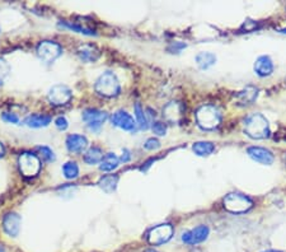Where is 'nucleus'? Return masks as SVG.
Instances as JSON below:
<instances>
[{
  "label": "nucleus",
  "instance_id": "obj_1",
  "mask_svg": "<svg viewBox=\"0 0 286 252\" xmlns=\"http://www.w3.org/2000/svg\"><path fill=\"white\" fill-rule=\"evenodd\" d=\"M244 131L249 138L252 139H266L270 136V125L265 116L261 114H253L247 118L244 124Z\"/></svg>",
  "mask_w": 286,
  "mask_h": 252
},
{
  "label": "nucleus",
  "instance_id": "obj_2",
  "mask_svg": "<svg viewBox=\"0 0 286 252\" xmlns=\"http://www.w3.org/2000/svg\"><path fill=\"white\" fill-rule=\"evenodd\" d=\"M196 121L204 130H214L222 122V115L215 106L206 104L202 106L196 112Z\"/></svg>",
  "mask_w": 286,
  "mask_h": 252
},
{
  "label": "nucleus",
  "instance_id": "obj_3",
  "mask_svg": "<svg viewBox=\"0 0 286 252\" xmlns=\"http://www.w3.org/2000/svg\"><path fill=\"white\" fill-rule=\"evenodd\" d=\"M95 89L99 96H103V97H116L121 91V87H120L117 77L111 71H106L97 79Z\"/></svg>",
  "mask_w": 286,
  "mask_h": 252
},
{
  "label": "nucleus",
  "instance_id": "obj_4",
  "mask_svg": "<svg viewBox=\"0 0 286 252\" xmlns=\"http://www.w3.org/2000/svg\"><path fill=\"white\" fill-rule=\"evenodd\" d=\"M224 206L228 212L234 213V214H242L252 208L253 202L246 195L233 192V194L226 195V198L224 199Z\"/></svg>",
  "mask_w": 286,
  "mask_h": 252
},
{
  "label": "nucleus",
  "instance_id": "obj_5",
  "mask_svg": "<svg viewBox=\"0 0 286 252\" xmlns=\"http://www.w3.org/2000/svg\"><path fill=\"white\" fill-rule=\"evenodd\" d=\"M19 165V171L24 177H34L38 175V172L41 169V162L40 159L32 153H23L19 157L18 161Z\"/></svg>",
  "mask_w": 286,
  "mask_h": 252
},
{
  "label": "nucleus",
  "instance_id": "obj_6",
  "mask_svg": "<svg viewBox=\"0 0 286 252\" xmlns=\"http://www.w3.org/2000/svg\"><path fill=\"white\" fill-rule=\"evenodd\" d=\"M61 54H63L61 46L56 42H52V41H44L37 46L38 57L48 64L54 63Z\"/></svg>",
  "mask_w": 286,
  "mask_h": 252
},
{
  "label": "nucleus",
  "instance_id": "obj_7",
  "mask_svg": "<svg viewBox=\"0 0 286 252\" xmlns=\"http://www.w3.org/2000/svg\"><path fill=\"white\" fill-rule=\"evenodd\" d=\"M71 97H73V93H71L70 88L63 85V84L54 85L48 94V101L54 106H64L70 101Z\"/></svg>",
  "mask_w": 286,
  "mask_h": 252
},
{
  "label": "nucleus",
  "instance_id": "obj_8",
  "mask_svg": "<svg viewBox=\"0 0 286 252\" xmlns=\"http://www.w3.org/2000/svg\"><path fill=\"white\" fill-rule=\"evenodd\" d=\"M173 235V228L171 224H162L153 228L148 233V241L150 245H163L168 242Z\"/></svg>",
  "mask_w": 286,
  "mask_h": 252
},
{
  "label": "nucleus",
  "instance_id": "obj_9",
  "mask_svg": "<svg viewBox=\"0 0 286 252\" xmlns=\"http://www.w3.org/2000/svg\"><path fill=\"white\" fill-rule=\"evenodd\" d=\"M83 120L88 125V128L93 131H97L101 129L103 122L107 120V114L95 108H88L83 112Z\"/></svg>",
  "mask_w": 286,
  "mask_h": 252
},
{
  "label": "nucleus",
  "instance_id": "obj_10",
  "mask_svg": "<svg viewBox=\"0 0 286 252\" xmlns=\"http://www.w3.org/2000/svg\"><path fill=\"white\" fill-rule=\"evenodd\" d=\"M209 235V228L206 225H199L190 232H185L182 235V241L187 245H197L204 242Z\"/></svg>",
  "mask_w": 286,
  "mask_h": 252
},
{
  "label": "nucleus",
  "instance_id": "obj_11",
  "mask_svg": "<svg viewBox=\"0 0 286 252\" xmlns=\"http://www.w3.org/2000/svg\"><path fill=\"white\" fill-rule=\"evenodd\" d=\"M112 124L125 131L136 130V124H135L134 118H132L131 115L127 114L126 111L114 112L113 116H112Z\"/></svg>",
  "mask_w": 286,
  "mask_h": 252
},
{
  "label": "nucleus",
  "instance_id": "obj_12",
  "mask_svg": "<svg viewBox=\"0 0 286 252\" xmlns=\"http://www.w3.org/2000/svg\"><path fill=\"white\" fill-rule=\"evenodd\" d=\"M20 222L22 219L16 213H8L3 219V228L4 231L10 235V237H17L20 229Z\"/></svg>",
  "mask_w": 286,
  "mask_h": 252
},
{
  "label": "nucleus",
  "instance_id": "obj_13",
  "mask_svg": "<svg viewBox=\"0 0 286 252\" xmlns=\"http://www.w3.org/2000/svg\"><path fill=\"white\" fill-rule=\"evenodd\" d=\"M248 155L253 161L262 163V165H272L273 162V154L270 151L265 148H259V147H251L247 151Z\"/></svg>",
  "mask_w": 286,
  "mask_h": 252
},
{
  "label": "nucleus",
  "instance_id": "obj_14",
  "mask_svg": "<svg viewBox=\"0 0 286 252\" xmlns=\"http://www.w3.org/2000/svg\"><path fill=\"white\" fill-rule=\"evenodd\" d=\"M78 56L85 63H95L101 56V51L95 45H81L78 47Z\"/></svg>",
  "mask_w": 286,
  "mask_h": 252
},
{
  "label": "nucleus",
  "instance_id": "obj_15",
  "mask_svg": "<svg viewBox=\"0 0 286 252\" xmlns=\"http://www.w3.org/2000/svg\"><path fill=\"white\" fill-rule=\"evenodd\" d=\"M66 147L71 153H81L88 147V140L83 135H69L66 138Z\"/></svg>",
  "mask_w": 286,
  "mask_h": 252
},
{
  "label": "nucleus",
  "instance_id": "obj_16",
  "mask_svg": "<svg viewBox=\"0 0 286 252\" xmlns=\"http://www.w3.org/2000/svg\"><path fill=\"white\" fill-rule=\"evenodd\" d=\"M254 71L259 77H270L273 73L272 60L269 56H259L254 63Z\"/></svg>",
  "mask_w": 286,
  "mask_h": 252
},
{
  "label": "nucleus",
  "instance_id": "obj_17",
  "mask_svg": "<svg viewBox=\"0 0 286 252\" xmlns=\"http://www.w3.org/2000/svg\"><path fill=\"white\" fill-rule=\"evenodd\" d=\"M258 96V89L254 87H247L242 92H239L236 96V100L239 106H248L252 104L257 100Z\"/></svg>",
  "mask_w": 286,
  "mask_h": 252
},
{
  "label": "nucleus",
  "instance_id": "obj_18",
  "mask_svg": "<svg viewBox=\"0 0 286 252\" xmlns=\"http://www.w3.org/2000/svg\"><path fill=\"white\" fill-rule=\"evenodd\" d=\"M51 122V118L48 116V115H31L28 116L26 120H24V124L27 125L28 128H33V129H40V128H46L48 124Z\"/></svg>",
  "mask_w": 286,
  "mask_h": 252
},
{
  "label": "nucleus",
  "instance_id": "obj_19",
  "mask_svg": "<svg viewBox=\"0 0 286 252\" xmlns=\"http://www.w3.org/2000/svg\"><path fill=\"white\" fill-rule=\"evenodd\" d=\"M164 116L169 121L177 122L182 118V106L177 102H171L164 107Z\"/></svg>",
  "mask_w": 286,
  "mask_h": 252
},
{
  "label": "nucleus",
  "instance_id": "obj_20",
  "mask_svg": "<svg viewBox=\"0 0 286 252\" xmlns=\"http://www.w3.org/2000/svg\"><path fill=\"white\" fill-rule=\"evenodd\" d=\"M117 184H118V177L113 175L105 176V177H102L101 180H99V182H98L99 187H101L103 191L108 192V194H111V192H113L114 190H116Z\"/></svg>",
  "mask_w": 286,
  "mask_h": 252
},
{
  "label": "nucleus",
  "instance_id": "obj_21",
  "mask_svg": "<svg viewBox=\"0 0 286 252\" xmlns=\"http://www.w3.org/2000/svg\"><path fill=\"white\" fill-rule=\"evenodd\" d=\"M192 149L200 157H207V155H210L214 151L215 147L210 141H197V143L193 144Z\"/></svg>",
  "mask_w": 286,
  "mask_h": 252
},
{
  "label": "nucleus",
  "instance_id": "obj_22",
  "mask_svg": "<svg viewBox=\"0 0 286 252\" xmlns=\"http://www.w3.org/2000/svg\"><path fill=\"white\" fill-rule=\"evenodd\" d=\"M118 162H120V159H118L113 153H108V154H106L105 157H103V159H102L99 168H101L102 171L111 172L117 168Z\"/></svg>",
  "mask_w": 286,
  "mask_h": 252
},
{
  "label": "nucleus",
  "instance_id": "obj_23",
  "mask_svg": "<svg viewBox=\"0 0 286 252\" xmlns=\"http://www.w3.org/2000/svg\"><path fill=\"white\" fill-rule=\"evenodd\" d=\"M216 56L211 52H200L197 56H196V63L201 69H207V67H212L215 64Z\"/></svg>",
  "mask_w": 286,
  "mask_h": 252
},
{
  "label": "nucleus",
  "instance_id": "obj_24",
  "mask_svg": "<svg viewBox=\"0 0 286 252\" xmlns=\"http://www.w3.org/2000/svg\"><path fill=\"white\" fill-rule=\"evenodd\" d=\"M102 159H103V151L99 148H91L88 149L87 153L84 154V162L88 165H97V163H101Z\"/></svg>",
  "mask_w": 286,
  "mask_h": 252
},
{
  "label": "nucleus",
  "instance_id": "obj_25",
  "mask_svg": "<svg viewBox=\"0 0 286 252\" xmlns=\"http://www.w3.org/2000/svg\"><path fill=\"white\" fill-rule=\"evenodd\" d=\"M63 172H64V176L67 180H73V178H77L79 175V168L75 162H66L63 167Z\"/></svg>",
  "mask_w": 286,
  "mask_h": 252
},
{
  "label": "nucleus",
  "instance_id": "obj_26",
  "mask_svg": "<svg viewBox=\"0 0 286 252\" xmlns=\"http://www.w3.org/2000/svg\"><path fill=\"white\" fill-rule=\"evenodd\" d=\"M59 26L64 28H69V30H73L75 31V32H79V34H89V36L95 34V31L89 30V28L81 27V26H78V24H73L70 23V22H61V23H59Z\"/></svg>",
  "mask_w": 286,
  "mask_h": 252
},
{
  "label": "nucleus",
  "instance_id": "obj_27",
  "mask_svg": "<svg viewBox=\"0 0 286 252\" xmlns=\"http://www.w3.org/2000/svg\"><path fill=\"white\" fill-rule=\"evenodd\" d=\"M135 116H136V118H138V122H139V125H140V128L148 129V126H149L148 118H146V116H145L144 110L142 108L140 103L135 104Z\"/></svg>",
  "mask_w": 286,
  "mask_h": 252
},
{
  "label": "nucleus",
  "instance_id": "obj_28",
  "mask_svg": "<svg viewBox=\"0 0 286 252\" xmlns=\"http://www.w3.org/2000/svg\"><path fill=\"white\" fill-rule=\"evenodd\" d=\"M10 67L7 61L0 59V84H3L4 81L7 79L8 75H9Z\"/></svg>",
  "mask_w": 286,
  "mask_h": 252
},
{
  "label": "nucleus",
  "instance_id": "obj_29",
  "mask_svg": "<svg viewBox=\"0 0 286 252\" xmlns=\"http://www.w3.org/2000/svg\"><path fill=\"white\" fill-rule=\"evenodd\" d=\"M38 151L42 154V158L48 162H54L55 161V154L54 151H51L48 147H38Z\"/></svg>",
  "mask_w": 286,
  "mask_h": 252
},
{
  "label": "nucleus",
  "instance_id": "obj_30",
  "mask_svg": "<svg viewBox=\"0 0 286 252\" xmlns=\"http://www.w3.org/2000/svg\"><path fill=\"white\" fill-rule=\"evenodd\" d=\"M152 129L154 131V134H157L158 136H164L165 133H167V126L163 122H154Z\"/></svg>",
  "mask_w": 286,
  "mask_h": 252
},
{
  "label": "nucleus",
  "instance_id": "obj_31",
  "mask_svg": "<svg viewBox=\"0 0 286 252\" xmlns=\"http://www.w3.org/2000/svg\"><path fill=\"white\" fill-rule=\"evenodd\" d=\"M144 147L145 149H148V151H154V149H158L159 147H160V143H159V140H157V139L150 138L146 140Z\"/></svg>",
  "mask_w": 286,
  "mask_h": 252
},
{
  "label": "nucleus",
  "instance_id": "obj_32",
  "mask_svg": "<svg viewBox=\"0 0 286 252\" xmlns=\"http://www.w3.org/2000/svg\"><path fill=\"white\" fill-rule=\"evenodd\" d=\"M1 118H3V120H5V121L8 122H12V124H18V122H19V118H18L17 115L10 114V112H4V114L1 115Z\"/></svg>",
  "mask_w": 286,
  "mask_h": 252
},
{
  "label": "nucleus",
  "instance_id": "obj_33",
  "mask_svg": "<svg viewBox=\"0 0 286 252\" xmlns=\"http://www.w3.org/2000/svg\"><path fill=\"white\" fill-rule=\"evenodd\" d=\"M55 125H56V128L59 129V130H66L67 126H69L67 120L65 118H63V116H60V118H57L56 120H55Z\"/></svg>",
  "mask_w": 286,
  "mask_h": 252
},
{
  "label": "nucleus",
  "instance_id": "obj_34",
  "mask_svg": "<svg viewBox=\"0 0 286 252\" xmlns=\"http://www.w3.org/2000/svg\"><path fill=\"white\" fill-rule=\"evenodd\" d=\"M130 158H131V155H130V151H128L127 149H125L124 153H122L121 161L122 162H128V161H130Z\"/></svg>",
  "mask_w": 286,
  "mask_h": 252
},
{
  "label": "nucleus",
  "instance_id": "obj_35",
  "mask_svg": "<svg viewBox=\"0 0 286 252\" xmlns=\"http://www.w3.org/2000/svg\"><path fill=\"white\" fill-rule=\"evenodd\" d=\"M0 155H4V147L1 143H0Z\"/></svg>",
  "mask_w": 286,
  "mask_h": 252
},
{
  "label": "nucleus",
  "instance_id": "obj_36",
  "mask_svg": "<svg viewBox=\"0 0 286 252\" xmlns=\"http://www.w3.org/2000/svg\"><path fill=\"white\" fill-rule=\"evenodd\" d=\"M145 252H158V251H155V250H146Z\"/></svg>",
  "mask_w": 286,
  "mask_h": 252
},
{
  "label": "nucleus",
  "instance_id": "obj_37",
  "mask_svg": "<svg viewBox=\"0 0 286 252\" xmlns=\"http://www.w3.org/2000/svg\"><path fill=\"white\" fill-rule=\"evenodd\" d=\"M0 252H5V250H4V247H1V246H0Z\"/></svg>",
  "mask_w": 286,
  "mask_h": 252
},
{
  "label": "nucleus",
  "instance_id": "obj_38",
  "mask_svg": "<svg viewBox=\"0 0 286 252\" xmlns=\"http://www.w3.org/2000/svg\"><path fill=\"white\" fill-rule=\"evenodd\" d=\"M280 32H283V34H286V28H285V30H280Z\"/></svg>",
  "mask_w": 286,
  "mask_h": 252
},
{
  "label": "nucleus",
  "instance_id": "obj_39",
  "mask_svg": "<svg viewBox=\"0 0 286 252\" xmlns=\"http://www.w3.org/2000/svg\"><path fill=\"white\" fill-rule=\"evenodd\" d=\"M265 252H280V251H272V250H270V251H265Z\"/></svg>",
  "mask_w": 286,
  "mask_h": 252
}]
</instances>
